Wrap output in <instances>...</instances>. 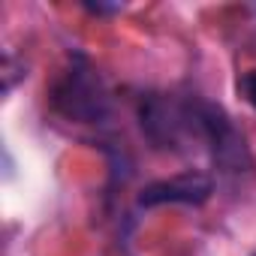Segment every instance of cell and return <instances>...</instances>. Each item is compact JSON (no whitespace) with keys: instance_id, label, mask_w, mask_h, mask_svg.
<instances>
[{"instance_id":"7a4b0ae2","label":"cell","mask_w":256,"mask_h":256,"mask_svg":"<svg viewBox=\"0 0 256 256\" xmlns=\"http://www.w3.org/2000/svg\"><path fill=\"white\" fill-rule=\"evenodd\" d=\"M142 133L154 148L178 151L187 139H196V100H175L166 94H148L139 102Z\"/></svg>"},{"instance_id":"6da1fadb","label":"cell","mask_w":256,"mask_h":256,"mask_svg":"<svg viewBox=\"0 0 256 256\" xmlns=\"http://www.w3.org/2000/svg\"><path fill=\"white\" fill-rule=\"evenodd\" d=\"M52 106L78 124H102L108 118V90L84 54H72L70 66L52 84Z\"/></svg>"},{"instance_id":"277c9868","label":"cell","mask_w":256,"mask_h":256,"mask_svg":"<svg viewBox=\"0 0 256 256\" xmlns=\"http://www.w3.org/2000/svg\"><path fill=\"white\" fill-rule=\"evenodd\" d=\"M238 94L244 96L247 106L256 108V70H247V72L238 78Z\"/></svg>"},{"instance_id":"3957f363","label":"cell","mask_w":256,"mask_h":256,"mask_svg":"<svg viewBox=\"0 0 256 256\" xmlns=\"http://www.w3.org/2000/svg\"><path fill=\"white\" fill-rule=\"evenodd\" d=\"M214 193V181L205 172H181L154 184H145L139 193L142 208H157V205H202Z\"/></svg>"}]
</instances>
